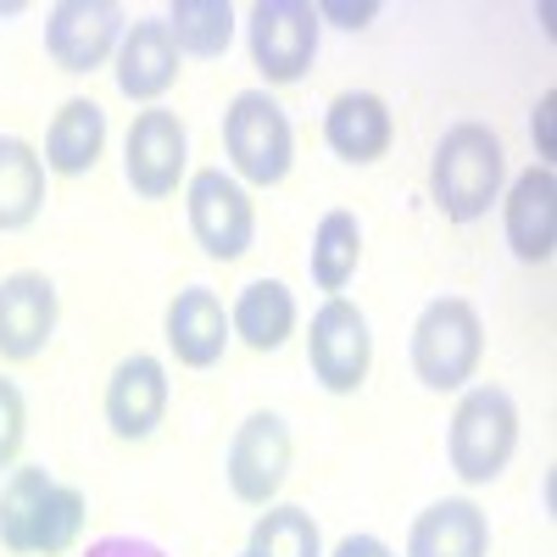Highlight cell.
I'll return each mask as SVG.
<instances>
[{
  "instance_id": "484cf974",
  "label": "cell",
  "mask_w": 557,
  "mask_h": 557,
  "mask_svg": "<svg viewBox=\"0 0 557 557\" xmlns=\"http://www.w3.org/2000/svg\"><path fill=\"white\" fill-rule=\"evenodd\" d=\"M28 435V401L12 380H0V469H12Z\"/></svg>"
},
{
  "instance_id": "cb8c5ba5",
  "label": "cell",
  "mask_w": 557,
  "mask_h": 557,
  "mask_svg": "<svg viewBox=\"0 0 557 557\" xmlns=\"http://www.w3.org/2000/svg\"><path fill=\"white\" fill-rule=\"evenodd\" d=\"M251 552L257 557H323V535L318 519L296 502H278L251 524Z\"/></svg>"
},
{
  "instance_id": "ac0fdd59",
  "label": "cell",
  "mask_w": 557,
  "mask_h": 557,
  "mask_svg": "<svg viewBox=\"0 0 557 557\" xmlns=\"http://www.w3.org/2000/svg\"><path fill=\"white\" fill-rule=\"evenodd\" d=\"M101 151H107V112L89 96L62 101L51 128H45V173L78 178V173H89L101 162Z\"/></svg>"
},
{
  "instance_id": "e0dca14e",
  "label": "cell",
  "mask_w": 557,
  "mask_h": 557,
  "mask_svg": "<svg viewBox=\"0 0 557 557\" xmlns=\"http://www.w3.org/2000/svg\"><path fill=\"white\" fill-rule=\"evenodd\" d=\"M228 346V312L218 301V290L190 285L168 301V351L184 368H212Z\"/></svg>"
},
{
  "instance_id": "83f0119b",
  "label": "cell",
  "mask_w": 557,
  "mask_h": 557,
  "mask_svg": "<svg viewBox=\"0 0 557 557\" xmlns=\"http://www.w3.org/2000/svg\"><path fill=\"white\" fill-rule=\"evenodd\" d=\"M84 557H168V552L151 546V541H134V535H101Z\"/></svg>"
},
{
  "instance_id": "ffe728a7",
  "label": "cell",
  "mask_w": 557,
  "mask_h": 557,
  "mask_svg": "<svg viewBox=\"0 0 557 557\" xmlns=\"http://www.w3.org/2000/svg\"><path fill=\"white\" fill-rule=\"evenodd\" d=\"M45 212V157L17 134H0V235H17Z\"/></svg>"
},
{
  "instance_id": "277c9868",
  "label": "cell",
  "mask_w": 557,
  "mask_h": 557,
  "mask_svg": "<svg viewBox=\"0 0 557 557\" xmlns=\"http://www.w3.org/2000/svg\"><path fill=\"white\" fill-rule=\"evenodd\" d=\"M223 151L246 184L273 190L296 162V134H290L285 107H278L268 89H240L223 112Z\"/></svg>"
},
{
  "instance_id": "9a60e30c",
  "label": "cell",
  "mask_w": 557,
  "mask_h": 557,
  "mask_svg": "<svg viewBox=\"0 0 557 557\" xmlns=\"http://www.w3.org/2000/svg\"><path fill=\"white\" fill-rule=\"evenodd\" d=\"M112 73H117V89L128 101H162L178 84V45H173L168 23L162 17L128 23L117 57H112Z\"/></svg>"
},
{
  "instance_id": "ba28073f",
  "label": "cell",
  "mask_w": 557,
  "mask_h": 557,
  "mask_svg": "<svg viewBox=\"0 0 557 557\" xmlns=\"http://www.w3.org/2000/svg\"><path fill=\"white\" fill-rule=\"evenodd\" d=\"M184 162H190V134H184L178 112L168 107H146L128 123L123 139V178L139 201H168L184 178Z\"/></svg>"
},
{
  "instance_id": "4dcf8cb0",
  "label": "cell",
  "mask_w": 557,
  "mask_h": 557,
  "mask_svg": "<svg viewBox=\"0 0 557 557\" xmlns=\"http://www.w3.org/2000/svg\"><path fill=\"white\" fill-rule=\"evenodd\" d=\"M240 557H257V552H251V546H246V552H240Z\"/></svg>"
},
{
  "instance_id": "5b68a950",
  "label": "cell",
  "mask_w": 557,
  "mask_h": 557,
  "mask_svg": "<svg viewBox=\"0 0 557 557\" xmlns=\"http://www.w3.org/2000/svg\"><path fill=\"white\" fill-rule=\"evenodd\" d=\"M307 362H312V380L330 396H357L362 391L368 368H374V335H368V318H362L357 301L330 296L312 312Z\"/></svg>"
},
{
  "instance_id": "6da1fadb",
  "label": "cell",
  "mask_w": 557,
  "mask_h": 557,
  "mask_svg": "<svg viewBox=\"0 0 557 557\" xmlns=\"http://www.w3.org/2000/svg\"><path fill=\"white\" fill-rule=\"evenodd\" d=\"M502 139L485 123H451L430 157V196L451 223H474L502 201Z\"/></svg>"
},
{
  "instance_id": "7a4b0ae2",
  "label": "cell",
  "mask_w": 557,
  "mask_h": 557,
  "mask_svg": "<svg viewBox=\"0 0 557 557\" xmlns=\"http://www.w3.org/2000/svg\"><path fill=\"white\" fill-rule=\"evenodd\" d=\"M407 357H412V374H418L424 391H435V396L462 391L474 380L480 357H485V323H480V312L462 296L430 301L424 312H418V323H412Z\"/></svg>"
},
{
  "instance_id": "4316f807",
  "label": "cell",
  "mask_w": 557,
  "mask_h": 557,
  "mask_svg": "<svg viewBox=\"0 0 557 557\" xmlns=\"http://www.w3.org/2000/svg\"><path fill=\"white\" fill-rule=\"evenodd\" d=\"M323 17L341 23V28H368V23L380 17V7H374V0H323V7H318V23H323Z\"/></svg>"
},
{
  "instance_id": "9c48e42d",
  "label": "cell",
  "mask_w": 557,
  "mask_h": 557,
  "mask_svg": "<svg viewBox=\"0 0 557 557\" xmlns=\"http://www.w3.org/2000/svg\"><path fill=\"white\" fill-rule=\"evenodd\" d=\"M128 23L112 0H57L45 12V51L62 73H96L117 57Z\"/></svg>"
},
{
  "instance_id": "2e32d148",
  "label": "cell",
  "mask_w": 557,
  "mask_h": 557,
  "mask_svg": "<svg viewBox=\"0 0 557 557\" xmlns=\"http://www.w3.org/2000/svg\"><path fill=\"white\" fill-rule=\"evenodd\" d=\"M407 557H491V519L469 496L430 502L407 530Z\"/></svg>"
},
{
  "instance_id": "3957f363",
  "label": "cell",
  "mask_w": 557,
  "mask_h": 557,
  "mask_svg": "<svg viewBox=\"0 0 557 557\" xmlns=\"http://www.w3.org/2000/svg\"><path fill=\"white\" fill-rule=\"evenodd\" d=\"M519 446V407L502 385H474L462 391L457 412H451V430H446V457H451V474L462 485H491L502 480V469L513 462Z\"/></svg>"
},
{
  "instance_id": "44dd1931",
  "label": "cell",
  "mask_w": 557,
  "mask_h": 557,
  "mask_svg": "<svg viewBox=\"0 0 557 557\" xmlns=\"http://www.w3.org/2000/svg\"><path fill=\"white\" fill-rule=\"evenodd\" d=\"M357 262H362V223H357V212H346V207L323 212L318 228H312V251H307L312 285L330 290V296H341V290L351 285Z\"/></svg>"
},
{
  "instance_id": "7402d4cb",
  "label": "cell",
  "mask_w": 557,
  "mask_h": 557,
  "mask_svg": "<svg viewBox=\"0 0 557 557\" xmlns=\"http://www.w3.org/2000/svg\"><path fill=\"white\" fill-rule=\"evenodd\" d=\"M178 57H223L228 39H235V7L228 0H178L162 17Z\"/></svg>"
},
{
  "instance_id": "8fae6325",
  "label": "cell",
  "mask_w": 557,
  "mask_h": 557,
  "mask_svg": "<svg viewBox=\"0 0 557 557\" xmlns=\"http://www.w3.org/2000/svg\"><path fill=\"white\" fill-rule=\"evenodd\" d=\"M57 318H62V301L45 273L23 268L0 278V357L7 362H34L51 346Z\"/></svg>"
},
{
  "instance_id": "d4e9b609",
  "label": "cell",
  "mask_w": 557,
  "mask_h": 557,
  "mask_svg": "<svg viewBox=\"0 0 557 557\" xmlns=\"http://www.w3.org/2000/svg\"><path fill=\"white\" fill-rule=\"evenodd\" d=\"M78 535H84V491L57 480L51 491H45V502H39L28 557H62V552L78 546Z\"/></svg>"
},
{
  "instance_id": "4fadbf2b",
  "label": "cell",
  "mask_w": 557,
  "mask_h": 557,
  "mask_svg": "<svg viewBox=\"0 0 557 557\" xmlns=\"http://www.w3.org/2000/svg\"><path fill=\"white\" fill-rule=\"evenodd\" d=\"M502 235H507V251L519 262H546L552 257V240H557V184H552V168H524L513 178V190L502 201Z\"/></svg>"
},
{
  "instance_id": "5bb4252c",
  "label": "cell",
  "mask_w": 557,
  "mask_h": 557,
  "mask_svg": "<svg viewBox=\"0 0 557 557\" xmlns=\"http://www.w3.org/2000/svg\"><path fill=\"white\" fill-rule=\"evenodd\" d=\"M323 139H330V151L341 162L368 168L391 151L396 117H391L385 96H374V89H346V96H335L330 112H323Z\"/></svg>"
},
{
  "instance_id": "8992f818",
  "label": "cell",
  "mask_w": 557,
  "mask_h": 557,
  "mask_svg": "<svg viewBox=\"0 0 557 557\" xmlns=\"http://www.w3.org/2000/svg\"><path fill=\"white\" fill-rule=\"evenodd\" d=\"M184 212H190V235L212 262H240L257 240V212L240 178L223 168H201L184 190Z\"/></svg>"
},
{
  "instance_id": "30bf717a",
  "label": "cell",
  "mask_w": 557,
  "mask_h": 557,
  "mask_svg": "<svg viewBox=\"0 0 557 557\" xmlns=\"http://www.w3.org/2000/svg\"><path fill=\"white\" fill-rule=\"evenodd\" d=\"M223 474L246 507H273L278 485L290 480V430L278 412H251L223 451Z\"/></svg>"
},
{
  "instance_id": "f546056e",
  "label": "cell",
  "mask_w": 557,
  "mask_h": 557,
  "mask_svg": "<svg viewBox=\"0 0 557 557\" xmlns=\"http://www.w3.org/2000/svg\"><path fill=\"white\" fill-rule=\"evenodd\" d=\"M546 112H552V96H541V112H535V134H541V157H552V139H546Z\"/></svg>"
},
{
  "instance_id": "f1b7e54d",
  "label": "cell",
  "mask_w": 557,
  "mask_h": 557,
  "mask_svg": "<svg viewBox=\"0 0 557 557\" xmlns=\"http://www.w3.org/2000/svg\"><path fill=\"white\" fill-rule=\"evenodd\" d=\"M330 557H396V552H391L380 535H346V541H341Z\"/></svg>"
},
{
  "instance_id": "603a6c76",
  "label": "cell",
  "mask_w": 557,
  "mask_h": 557,
  "mask_svg": "<svg viewBox=\"0 0 557 557\" xmlns=\"http://www.w3.org/2000/svg\"><path fill=\"white\" fill-rule=\"evenodd\" d=\"M51 485L57 480L45 474V469H34V462H23V469H12L7 480H0V546H7V552L28 557L39 502H45V491H51Z\"/></svg>"
},
{
  "instance_id": "7c38bea8",
  "label": "cell",
  "mask_w": 557,
  "mask_h": 557,
  "mask_svg": "<svg viewBox=\"0 0 557 557\" xmlns=\"http://www.w3.org/2000/svg\"><path fill=\"white\" fill-rule=\"evenodd\" d=\"M168 418V368L151 351H134L107 380V424L117 441H151Z\"/></svg>"
},
{
  "instance_id": "d6986e66",
  "label": "cell",
  "mask_w": 557,
  "mask_h": 557,
  "mask_svg": "<svg viewBox=\"0 0 557 557\" xmlns=\"http://www.w3.org/2000/svg\"><path fill=\"white\" fill-rule=\"evenodd\" d=\"M228 335H240L251 351H278L296 335V296L285 278H251L228 307Z\"/></svg>"
},
{
  "instance_id": "52a82bcc",
  "label": "cell",
  "mask_w": 557,
  "mask_h": 557,
  "mask_svg": "<svg viewBox=\"0 0 557 557\" xmlns=\"http://www.w3.org/2000/svg\"><path fill=\"white\" fill-rule=\"evenodd\" d=\"M318 7L307 0H257L246 17L251 62L268 84H296L318 57Z\"/></svg>"
}]
</instances>
